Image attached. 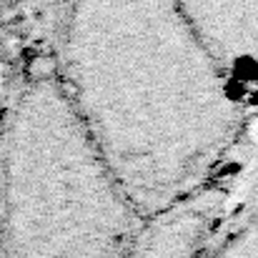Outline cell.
<instances>
[{"mask_svg": "<svg viewBox=\"0 0 258 258\" xmlns=\"http://www.w3.org/2000/svg\"><path fill=\"white\" fill-rule=\"evenodd\" d=\"M198 35L241 88L258 103V0H175Z\"/></svg>", "mask_w": 258, "mask_h": 258, "instance_id": "obj_4", "label": "cell"}, {"mask_svg": "<svg viewBox=\"0 0 258 258\" xmlns=\"http://www.w3.org/2000/svg\"><path fill=\"white\" fill-rule=\"evenodd\" d=\"M58 78L146 218L243 146L251 105L175 0H71Z\"/></svg>", "mask_w": 258, "mask_h": 258, "instance_id": "obj_1", "label": "cell"}, {"mask_svg": "<svg viewBox=\"0 0 258 258\" xmlns=\"http://www.w3.org/2000/svg\"><path fill=\"white\" fill-rule=\"evenodd\" d=\"M233 156L203 185L151 213L128 258H258V196L233 171Z\"/></svg>", "mask_w": 258, "mask_h": 258, "instance_id": "obj_3", "label": "cell"}, {"mask_svg": "<svg viewBox=\"0 0 258 258\" xmlns=\"http://www.w3.org/2000/svg\"><path fill=\"white\" fill-rule=\"evenodd\" d=\"M143 221L58 73L25 83L3 131L5 258H128Z\"/></svg>", "mask_w": 258, "mask_h": 258, "instance_id": "obj_2", "label": "cell"}]
</instances>
